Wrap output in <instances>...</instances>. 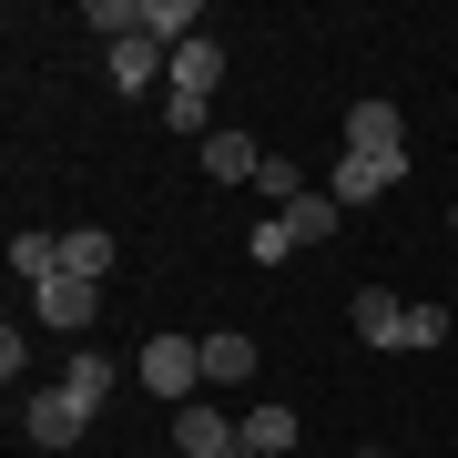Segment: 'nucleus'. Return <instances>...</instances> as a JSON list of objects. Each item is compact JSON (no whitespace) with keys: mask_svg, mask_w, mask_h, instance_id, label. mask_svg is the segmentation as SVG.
I'll return each mask as SVG.
<instances>
[{"mask_svg":"<svg viewBox=\"0 0 458 458\" xmlns=\"http://www.w3.org/2000/svg\"><path fill=\"white\" fill-rule=\"evenodd\" d=\"M448 225H458V204H448Z\"/></svg>","mask_w":458,"mask_h":458,"instance_id":"22","label":"nucleus"},{"mask_svg":"<svg viewBox=\"0 0 458 458\" xmlns=\"http://www.w3.org/2000/svg\"><path fill=\"white\" fill-rule=\"evenodd\" d=\"M92 306H102V285H92V276H51V285H31V316H41L51 336H82V327H92Z\"/></svg>","mask_w":458,"mask_h":458,"instance_id":"5","label":"nucleus"},{"mask_svg":"<svg viewBox=\"0 0 458 458\" xmlns=\"http://www.w3.org/2000/svg\"><path fill=\"white\" fill-rule=\"evenodd\" d=\"M214 82H225V41L194 31L174 51V72H164V113H214Z\"/></svg>","mask_w":458,"mask_h":458,"instance_id":"2","label":"nucleus"},{"mask_svg":"<svg viewBox=\"0 0 458 458\" xmlns=\"http://www.w3.org/2000/svg\"><path fill=\"white\" fill-rule=\"evenodd\" d=\"M21 367H31V346H21V327H0V387L21 397Z\"/></svg>","mask_w":458,"mask_h":458,"instance_id":"20","label":"nucleus"},{"mask_svg":"<svg viewBox=\"0 0 458 458\" xmlns=\"http://www.w3.org/2000/svg\"><path fill=\"white\" fill-rule=\"evenodd\" d=\"M204 174H214V183H255L265 153L245 143V132H204Z\"/></svg>","mask_w":458,"mask_h":458,"instance_id":"11","label":"nucleus"},{"mask_svg":"<svg viewBox=\"0 0 458 458\" xmlns=\"http://www.w3.org/2000/svg\"><path fill=\"white\" fill-rule=\"evenodd\" d=\"M295 448V408H276V397H265V408L245 418V458H285Z\"/></svg>","mask_w":458,"mask_h":458,"instance_id":"16","label":"nucleus"},{"mask_svg":"<svg viewBox=\"0 0 458 458\" xmlns=\"http://www.w3.org/2000/svg\"><path fill=\"white\" fill-rule=\"evenodd\" d=\"M255 194H265V214H285L295 194H306V174H295L285 153H265V174H255Z\"/></svg>","mask_w":458,"mask_h":458,"instance_id":"17","label":"nucleus"},{"mask_svg":"<svg viewBox=\"0 0 458 458\" xmlns=\"http://www.w3.org/2000/svg\"><path fill=\"white\" fill-rule=\"evenodd\" d=\"M255 367H265V357H255V336H234V327H214V336H204V387H255Z\"/></svg>","mask_w":458,"mask_h":458,"instance_id":"8","label":"nucleus"},{"mask_svg":"<svg viewBox=\"0 0 458 458\" xmlns=\"http://www.w3.org/2000/svg\"><path fill=\"white\" fill-rule=\"evenodd\" d=\"M336 225H346V204H336V194H295V204H285V234H295V245H327Z\"/></svg>","mask_w":458,"mask_h":458,"instance_id":"12","label":"nucleus"},{"mask_svg":"<svg viewBox=\"0 0 458 458\" xmlns=\"http://www.w3.org/2000/svg\"><path fill=\"white\" fill-rule=\"evenodd\" d=\"M174 458H245V428H234L225 408H204V397H194V408L174 418Z\"/></svg>","mask_w":458,"mask_h":458,"instance_id":"6","label":"nucleus"},{"mask_svg":"<svg viewBox=\"0 0 458 458\" xmlns=\"http://www.w3.org/2000/svg\"><path fill=\"white\" fill-rule=\"evenodd\" d=\"M245 255H255V265H285V255H295V234H285V214H265V225L245 234Z\"/></svg>","mask_w":458,"mask_h":458,"instance_id":"19","label":"nucleus"},{"mask_svg":"<svg viewBox=\"0 0 458 458\" xmlns=\"http://www.w3.org/2000/svg\"><path fill=\"white\" fill-rule=\"evenodd\" d=\"M102 51H113V82H123V92H153V82L174 72V51L143 41V31H132V41H102Z\"/></svg>","mask_w":458,"mask_h":458,"instance_id":"9","label":"nucleus"},{"mask_svg":"<svg viewBox=\"0 0 458 458\" xmlns=\"http://www.w3.org/2000/svg\"><path fill=\"white\" fill-rule=\"evenodd\" d=\"M21 428H31V448H72V438H92V408L72 387H41V397H21Z\"/></svg>","mask_w":458,"mask_h":458,"instance_id":"3","label":"nucleus"},{"mask_svg":"<svg viewBox=\"0 0 458 458\" xmlns=\"http://www.w3.org/2000/svg\"><path fill=\"white\" fill-rule=\"evenodd\" d=\"M346 458H387V448H346Z\"/></svg>","mask_w":458,"mask_h":458,"instance_id":"21","label":"nucleus"},{"mask_svg":"<svg viewBox=\"0 0 458 458\" xmlns=\"http://www.w3.org/2000/svg\"><path fill=\"white\" fill-rule=\"evenodd\" d=\"M51 387H72V397L102 418V408H113V357H62V377H51Z\"/></svg>","mask_w":458,"mask_h":458,"instance_id":"15","label":"nucleus"},{"mask_svg":"<svg viewBox=\"0 0 458 458\" xmlns=\"http://www.w3.org/2000/svg\"><path fill=\"white\" fill-rule=\"evenodd\" d=\"M62 276H92L102 285V276H113V234H102V225H72L62 234Z\"/></svg>","mask_w":458,"mask_h":458,"instance_id":"14","label":"nucleus"},{"mask_svg":"<svg viewBox=\"0 0 458 458\" xmlns=\"http://www.w3.org/2000/svg\"><path fill=\"white\" fill-rule=\"evenodd\" d=\"M408 183V153H336V183L327 194L336 204H377V194H397Z\"/></svg>","mask_w":458,"mask_h":458,"instance_id":"4","label":"nucleus"},{"mask_svg":"<svg viewBox=\"0 0 458 458\" xmlns=\"http://www.w3.org/2000/svg\"><path fill=\"white\" fill-rule=\"evenodd\" d=\"M11 276H21V285H51V276H62V234H41V225L11 234Z\"/></svg>","mask_w":458,"mask_h":458,"instance_id":"13","label":"nucleus"},{"mask_svg":"<svg viewBox=\"0 0 458 458\" xmlns=\"http://www.w3.org/2000/svg\"><path fill=\"white\" fill-rule=\"evenodd\" d=\"M346 316H357V346H397V336H408V306H397L387 285H357V306H346Z\"/></svg>","mask_w":458,"mask_h":458,"instance_id":"10","label":"nucleus"},{"mask_svg":"<svg viewBox=\"0 0 458 458\" xmlns=\"http://www.w3.org/2000/svg\"><path fill=\"white\" fill-rule=\"evenodd\" d=\"M346 153H408L397 102H346Z\"/></svg>","mask_w":458,"mask_h":458,"instance_id":"7","label":"nucleus"},{"mask_svg":"<svg viewBox=\"0 0 458 458\" xmlns=\"http://www.w3.org/2000/svg\"><path fill=\"white\" fill-rule=\"evenodd\" d=\"M397 346H418V357H428V346H448V306H438V295L408 306V336H397Z\"/></svg>","mask_w":458,"mask_h":458,"instance_id":"18","label":"nucleus"},{"mask_svg":"<svg viewBox=\"0 0 458 458\" xmlns=\"http://www.w3.org/2000/svg\"><path fill=\"white\" fill-rule=\"evenodd\" d=\"M132 377H143L164 408H194V387H204V336H153L143 357H132Z\"/></svg>","mask_w":458,"mask_h":458,"instance_id":"1","label":"nucleus"}]
</instances>
